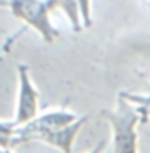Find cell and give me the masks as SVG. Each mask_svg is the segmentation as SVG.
<instances>
[{
    "label": "cell",
    "mask_w": 150,
    "mask_h": 153,
    "mask_svg": "<svg viewBox=\"0 0 150 153\" xmlns=\"http://www.w3.org/2000/svg\"><path fill=\"white\" fill-rule=\"evenodd\" d=\"M148 2H150V0H148Z\"/></svg>",
    "instance_id": "5bb4252c"
},
{
    "label": "cell",
    "mask_w": 150,
    "mask_h": 153,
    "mask_svg": "<svg viewBox=\"0 0 150 153\" xmlns=\"http://www.w3.org/2000/svg\"><path fill=\"white\" fill-rule=\"evenodd\" d=\"M80 9H81V19H83V28L92 27V0H78Z\"/></svg>",
    "instance_id": "9c48e42d"
},
{
    "label": "cell",
    "mask_w": 150,
    "mask_h": 153,
    "mask_svg": "<svg viewBox=\"0 0 150 153\" xmlns=\"http://www.w3.org/2000/svg\"><path fill=\"white\" fill-rule=\"evenodd\" d=\"M104 118L111 127V153H138V123L143 111L118 93L113 109H106Z\"/></svg>",
    "instance_id": "6da1fadb"
},
{
    "label": "cell",
    "mask_w": 150,
    "mask_h": 153,
    "mask_svg": "<svg viewBox=\"0 0 150 153\" xmlns=\"http://www.w3.org/2000/svg\"><path fill=\"white\" fill-rule=\"evenodd\" d=\"M7 7L16 19L34 28L44 42L51 44L58 39L60 32L51 23V11L46 0H7Z\"/></svg>",
    "instance_id": "7a4b0ae2"
},
{
    "label": "cell",
    "mask_w": 150,
    "mask_h": 153,
    "mask_svg": "<svg viewBox=\"0 0 150 153\" xmlns=\"http://www.w3.org/2000/svg\"><path fill=\"white\" fill-rule=\"evenodd\" d=\"M78 120H80V116L76 113H73L71 109H65V107L48 109L44 113L37 114L27 125L18 127L14 141H13V148L27 144V143H35V139L39 136H43L46 132H51V130H57V128H64V127L78 122Z\"/></svg>",
    "instance_id": "3957f363"
},
{
    "label": "cell",
    "mask_w": 150,
    "mask_h": 153,
    "mask_svg": "<svg viewBox=\"0 0 150 153\" xmlns=\"http://www.w3.org/2000/svg\"><path fill=\"white\" fill-rule=\"evenodd\" d=\"M4 5H7V0H0V7H4Z\"/></svg>",
    "instance_id": "8fae6325"
},
{
    "label": "cell",
    "mask_w": 150,
    "mask_h": 153,
    "mask_svg": "<svg viewBox=\"0 0 150 153\" xmlns=\"http://www.w3.org/2000/svg\"><path fill=\"white\" fill-rule=\"evenodd\" d=\"M120 95L129 100L131 104H134L136 107H140L143 111V114L150 113V95L148 93H131V92H120Z\"/></svg>",
    "instance_id": "ba28073f"
},
{
    "label": "cell",
    "mask_w": 150,
    "mask_h": 153,
    "mask_svg": "<svg viewBox=\"0 0 150 153\" xmlns=\"http://www.w3.org/2000/svg\"><path fill=\"white\" fill-rule=\"evenodd\" d=\"M104 144H106L104 141H101V143H97V144H95L90 152H87V153H103V150H104Z\"/></svg>",
    "instance_id": "30bf717a"
},
{
    "label": "cell",
    "mask_w": 150,
    "mask_h": 153,
    "mask_svg": "<svg viewBox=\"0 0 150 153\" xmlns=\"http://www.w3.org/2000/svg\"><path fill=\"white\" fill-rule=\"evenodd\" d=\"M147 116H148V118H150V113H148V114H145V118H147Z\"/></svg>",
    "instance_id": "7c38bea8"
},
{
    "label": "cell",
    "mask_w": 150,
    "mask_h": 153,
    "mask_svg": "<svg viewBox=\"0 0 150 153\" xmlns=\"http://www.w3.org/2000/svg\"><path fill=\"white\" fill-rule=\"evenodd\" d=\"M39 90L30 77L28 65H18V93H16V109L13 122L16 127H23L39 114Z\"/></svg>",
    "instance_id": "277c9868"
},
{
    "label": "cell",
    "mask_w": 150,
    "mask_h": 153,
    "mask_svg": "<svg viewBox=\"0 0 150 153\" xmlns=\"http://www.w3.org/2000/svg\"><path fill=\"white\" fill-rule=\"evenodd\" d=\"M50 11H57L60 9L64 14L67 16L71 27L74 32L83 30V19H81V9H80V2L78 0H46Z\"/></svg>",
    "instance_id": "8992f818"
},
{
    "label": "cell",
    "mask_w": 150,
    "mask_h": 153,
    "mask_svg": "<svg viewBox=\"0 0 150 153\" xmlns=\"http://www.w3.org/2000/svg\"><path fill=\"white\" fill-rule=\"evenodd\" d=\"M148 95H150V86H148Z\"/></svg>",
    "instance_id": "4fadbf2b"
},
{
    "label": "cell",
    "mask_w": 150,
    "mask_h": 153,
    "mask_svg": "<svg viewBox=\"0 0 150 153\" xmlns=\"http://www.w3.org/2000/svg\"><path fill=\"white\" fill-rule=\"evenodd\" d=\"M88 122V116L83 114L80 116V120L64 128H57V130H51V132H46L43 136L35 139V143H44V144H50L53 148H57L58 152L62 153H73V144H74L76 137L80 134V130L83 128V125Z\"/></svg>",
    "instance_id": "5b68a950"
},
{
    "label": "cell",
    "mask_w": 150,
    "mask_h": 153,
    "mask_svg": "<svg viewBox=\"0 0 150 153\" xmlns=\"http://www.w3.org/2000/svg\"><path fill=\"white\" fill-rule=\"evenodd\" d=\"M16 123L13 120H0V148H11L16 136Z\"/></svg>",
    "instance_id": "52a82bcc"
}]
</instances>
